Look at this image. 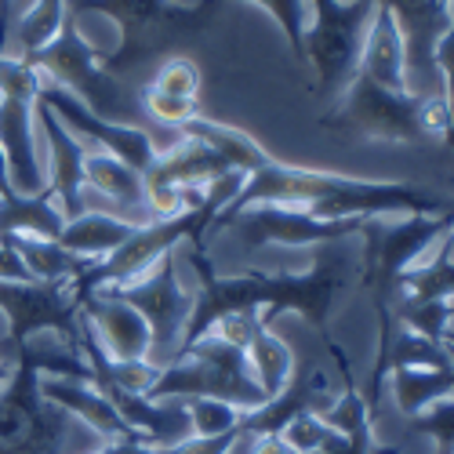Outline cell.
Segmentation results:
<instances>
[{
	"mask_svg": "<svg viewBox=\"0 0 454 454\" xmlns=\"http://www.w3.org/2000/svg\"><path fill=\"white\" fill-rule=\"evenodd\" d=\"M230 171L211 145L197 142V138H185L168 149V153H157V160L145 168V207L153 218H171L189 211L185 207V189L189 185H211L218 175Z\"/></svg>",
	"mask_w": 454,
	"mask_h": 454,
	"instance_id": "14",
	"label": "cell"
},
{
	"mask_svg": "<svg viewBox=\"0 0 454 454\" xmlns=\"http://www.w3.org/2000/svg\"><path fill=\"white\" fill-rule=\"evenodd\" d=\"M374 12L378 4L371 0H313V26L306 29L301 48L317 69V95L324 106H334L349 91Z\"/></svg>",
	"mask_w": 454,
	"mask_h": 454,
	"instance_id": "9",
	"label": "cell"
},
{
	"mask_svg": "<svg viewBox=\"0 0 454 454\" xmlns=\"http://www.w3.org/2000/svg\"><path fill=\"white\" fill-rule=\"evenodd\" d=\"M15 189H12V182H8V168H4V153H0V197H12Z\"/></svg>",
	"mask_w": 454,
	"mask_h": 454,
	"instance_id": "40",
	"label": "cell"
},
{
	"mask_svg": "<svg viewBox=\"0 0 454 454\" xmlns=\"http://www.w3.org/2000/svg\"><path fill=\"white\" fill-rule=\"evenodd\" d=\"M33 117H36V124H41V131L48 138V193L55 197L66 222L81 218L88 211L84 207V157H88V145L73 135L44 102L33 106Z\"/></svg>",
	"mask_w": 454,
	"mask_h": 454,
	"instance_id": "16",
	"label": "cell"
},
{
	"mask_svg": "<svg viewBox=\"0 0 454 454\" xmlns=\"http://www.w3.org/2000/svg\"><path fill=\"white\" fill-rule=\"evenodd\" d=\"M389 389L396 407L414 419L443 396H454V364L450 367H396L389 371Z\"/></svg>",
	"mask_w": 454,
	"mask_h": 454,
	"instance_id": "26",
	"label": "cell"
},
{
	"mask_svg": "<svg viewBox=\"0 0 454 454\" xmlns=\"http://www.w3.org/2000/svg\"><path fill=\"white\" fill-rule=\"evenodd\" d=\"M193 436H222V433H237L244 411L230 400H211V396H197V400H182Z\"/></svg>",
	"mask_w": 454,
	"mask_h": 454,
	"instance_id": "30",
	"label": "cell"
},
{
	"mask_svg": "<svg viewBox=\"0 0 454 454\" xmlns=\"http://www.w3.org/2000/svg\"><path fill=\"white\" fill-rule=\"evenodd\" d=\"M353 240V237H346ZM346 240L317 244L313 266L306 273H266L244 270L237 277H215L204 247L189 251V262L200 277V294L193 298V317H189L182 349H189L230 313H254L262 324H273L280 313L306 317L327 342H331V313L342 294L360 280V251H349ZM178 349V353H182Z\"/></svg>",
	"mask_w": 454,
	"mask_h": 454,
	"instance_id": "2",
	"label": "cell"
},
{
	"mask_svg": "<svg viewBox=\"0 0 454 454\" xmlns=\"http://www.w3.org/2000/svg\"><path fill=\"white\" fill-rule=\"evenodd\" d=\"M360 69L367 77H374L378 84H386L393 91H411L407 88V59H403V36L400 26L393 19V12L378 8L367 29V41H364V59Z\"/></svg>",
	"mask_w": 454,
	"mask_h": 454,
	"instance_id": "22",
	"label": "cell"
},
{
	"mask_svg": "<svg viewBox=\"0 0 454 454\" xmlns=\"http://www.w3.org/2000/svg\"><path fill=\"white\" fill-rule=\"evenodd\" d=\"M138 230L135 222L121 218V215H106V211H84L81 218H69L59 233V244L73 254H84L91 262L106 258L117 251L131 233Z\"/></svg>",
	"mask_w": 454,
	"mask_h": 454,
	"instance_id": "24",
	"label": "cell"
},
{
	"mask_svg": "<svg viewBox=\"0 0 454 454\" xmlns=\"http://www.w3.org/2000/svg\"><path fill=\"white\" fill-rule=\"evenodd\" d=\"M247 364H251V374L254 382L262 386V393H266V400H273L277 393H284V386L291 382L294 374V353L291 346L284 342V338H277L266 324H258L247 338Z\"/></svg>",
	"mask_w": 454,
	"mask_h": 454,
	"instance_id": "27",
	"label": "cell"
},
{
	"mask_svg": "<svg viewBox=\"0 0 454 454\" xmlns=\"http://www.w3.org/2000/svg\"><path fill=\"white\" fill-rule=\"evenodd\" d=\"M450 317H454V298H450Z\"/></svg>",
	"mask_w": 454,
	"mask_h": 454,
	"instance_id": "45",
	"label": "cell"
},
{
	"mask_svg": "<svg viewBox=\"0 0 454 454\" xmlns=\"http://www.w3.org/2000/svg\"><path fill=\"white\" fill-rule=\"evenodd\" d=\"M91 454H117V447H113V443H102L98 450H91Z\"/></svg>",
	"mask_w": 454,
	"mask_h": 454,
	"instance_id": "43",
	"label": "cell"
},
{
	"mask_svg": "<svg viewBox=\"0 0 454 454\" xmlns=\"http://www.w3.org/2000/svg\"><path fill=\"white\" fill-rule=\"evenodd\" d=\"M8 8H12V0H0V55H4L8 48Z\"/></svg>",
	"mask_w": 454,
	"mask_h": 454,
	"instance_id": "39",
	"label": "cell"
},
{
	"mask_svg": "<svg viewBox=\"0 0 454 454\" xmlns=\"http://www.w3.org/2000/svg\"><path fill=\"white\" fill-rule=\"evenodd\" d=\"M26 62L41 73V77L62 91H69L77 102H84L95 117L113 121V124H135L142 117V102L121 84V77L102 69V51H95L81 29H77V15H66L62 29L55 33V41L41 51L26 55ZM142 128V124H138Z\"/></svg>",
	"mask_w": 454,
	"mask_h": 454,
	"instance_id": "6",
	"label": "cell"
},
{
	"mask_svg": "<svg viewBox=\"0 0 454 454\" xmlns=\"http://www.w3.org/2000/svg\"><path fill=\"white\" fill-rule=\"evenodd\" d=\"M41 393L62 407L66 414H73L77 422H84L91 433H98L102 443H121V440H138L131 433V426L117 414L91 382H77V378H41ZM142 443V440H138Z\"/></svg>",
	"mask_w": 454,
	"mask_h": 454,
	"instance_id": "20",
	"label": "cell"
},
{
	"mask_svg": "<svg viewBox=\"0 0 454 454\" xmlns=\"http://www.w3.org/2000/svg\"><path fill=\"white\" fill-rule=\"evenodd\" d=\"M113 447H117V454H160V447H149V443H138V440H121Z\"/></svg>",
	"mask_w": 454,
	"mask_h": 454,
	"instance_id": "38",
	"label": "cell"
},
{
	"mask_svg": "<svg viewBox=\"0 0 454 454\" xmlns=\"http://www.w3.org/2000/svg\"><path fill=\"white\" fill-rule=\"evenodd\" d=\"M200 66L193 59L185 55H168L157 69L153 84H149V91H157L164 98H178V102H200Z\"/></svg>",
	"mask_w": 454,
	"mask_h": 454,
	"instance_id": "29",
	"label": "cell"
},
{
	"mask_svg": "<svg viewBox=\"0 0 454 454\" xmlns=\"http://www.w3.org/2000/svg\"><path fill=\"white\" fill-rule=\"evenodd\" d=\"M69 12H98L109 15L121 26V48L117 51H102V69L113 77L153 62L178 55V48L211 26V8L197 4L185 8L175 0H69Z\"/></svg>",
	"mask_w": 454,
	"mask_h": 454,
	"instance_id": "4",
	"label": "cell"
},
{
	"mask_svg": "<svg viewBox=\"0 0 454 454\" xmlns=\"http://www.w3.org/2000/svg\"><path fill=\"white\" fill-rule=\"evenodd\" d=\"M240 440H244L247 454H301L280 433H270V436H240Z\"/></svg>",
	"mask_w": 454,
	"mask_h": 454,
	"instance_id": "36",
	"label": "cell"
},
{
	"mask_svg": "<svg viewBox=\"0 0 454 454\" xmlns=\"http://www.w3.org/2000/svg\"><path fill=\"white\" fill-rule=\"evenodd\" d=\"M374 450V426L371 429H356V433H334L324 440V447L317 454H371Z\"/></svg>",
	"mask_w": 454,
	"mask_h": 454,
	"instance_id": "35",
	"label": "cell"
},
{
	"mask_svg": "<svg viewBox=\"0 0 454 454\" xmlns=\"http://www.w3.org/2000/svg\"><path fill=\"white\" fill-rule=\"evenodd\" d=\"M84 189H95V193L109 197L121 207V218H128L135 225L153 222V215H149V207H145L142 171L128 168L124 160L102 153V149H91V145H88V157H84Z\"/></svg>",
	"mask_w": 454,
	"mask_h": 454,
	"instance_id": "21",
	"label": "cell"
},
{
	"mask_svg": "<svg viewBox=\"0 0 454 454\" xmlns=\"http://www.w3.org/2000/svg\"><path fill=\"white\" fill-rule=\"evenodd\" d=\"M178 135L197 138L211 145L215 153L244 171L240 193L225 204L207 233L230 230V222L254 204H273V207H306L317 218H386V215H447L454 211V200L433 193L426 185L411 182H374V178H353L338 171H320V168H294L277 157H270L247 131L222 124L211 117H193Z\"/></svg>",
	"mask_w": 454,
	"mask_h": 454,
	"instance_id": "1",
	"label": "cell"
},
{
	"mask_svg": "<svg viewBox=\"0 0 454 454\" xmlns=\"http://www.w3.org/2000/svg\"><path fill=\"white\" fill-rule=\"evenodd\" d=\"M0 313L8 317V338L19 353L33 334L55 331L69 349H77L81 338V294L69 284L51 280H0Z\"/></svg>",
	"mask_w": 454,
	"mask_h": 454,
	"instance_id": "11",
	"label": "cell"
},
{
	"mask_svg": "<svg viewBox=\"0 0 454 454\" xmlns=\"http://www.w3.org/2000/svg\"><path fill=\"white\" fill-rule=\"evenodd\" d=\"M334 403L331 396V378L324 374V367L306 364L294 367L291 382L284 386V393H277L273 400H266L254 411H244L240 419V436H270V433H284V426L301 411L324 414Z\"/></svg>",
	"mask_w": 454,
	"mask_h": 454,
	"instance_id": "18",
	"label": "cell"
},
{
	"mask_svg": "<svg viewBox=\"0 0 454 454\" xmlns=\"http://www.w3.org/2000/svg\"><path fill=\"white\" fill-rule=\"evenodd\" d=\"M411 433L433 436L436 454H454V396H443L433 407H426L422 414H414Z\"/></svg>",
	"mask_w": 454,
	"mask_h": 454,
	"instance_id": "32",
	"label": "cell"
},
{
	"mask_svg": "<svg viewBox=\"0 0 454 454\" xmlns=\"http://www.w3.org/2000/svg\"><path fill=\"white\" fill-rule=\"evenodd\" d=\"M66 225V215L59 211L55 197L36 193V197H0V247H8L12 237H41V240H59ZM12 251V247H8Z\"/></svg>",
	"mask_w": 454,
	"mask_h": 454,
	"instance_id": "23",
	"label": "cell"
},
{
	"mask_svg": "<svg viewBox=\"0 0 454 454\" xmlns=\"http://www.w3.org/2000/svg\"><path fill=\"white\" fill-rule=\"evenodd\" d=\"M0 280H29V273L22 270V262L15 251L0 247Z\"/></svg>",
	"mask_w": 454,
	"mask_h": 454,
	"instance_id": "37",
	"label": "cell"
},
{
	"mask_svg": "<svg viewBox=\"0 0 454 454\" xmlns=\"http://www.w3.org/2000/svg\"><path fill=\"white\" fill-rule=\"evenodd\" d=\"M33 106L36 102L0 95V153H4L12 189L22 197H36L48 189V168L41 164L33 138Z\"/></svg>",
	"mask_w": 454,
	"mask_h": 454,
	"instance_id": "17",
	"label": "cell"
},
{
	"mask_svg": "<svg viewBox=\"0 0 454 454\" xmlns=\"http://www.w3.org/2000/svg\"><path fill=\"white\" fill-rule=\"evenodd\" d=\"M36 102H44L55 117L73 131V135H81L91 149H102V153L109 157H117L124 160L128 168L142 171L157 160V142H153V131L149 128H138V124H113V121H102L95 117V113L77 102L69 91L55 88V84H41V95H36Z\"/></svg>",
	"mask_w": 454,
	"mask_h": 454,
	"instance_id": "13",
	"label": "cell"
},
{
	"mask_svg": "<svg viewBox=\"0 0 454 454\" xmlns=\"http://www.w3.org/2000/svg\"><path fill=\"white\" fill-rule=\"evenodd\" d=\"M41 356L29 342L15 353L12 378L0 386V454H62L73 414L41 393Z\"/></svg>",
	"mask_w": 454,
	"mask_h": 454,
	"instance_id": "8",
	"label": "cell"
},
{
	"mask_svg": "<svg viewBox=\"0 0 454 454\" xmlns=\"http://www.w3.org/2000/svg\"><path fill=\"white\" fill-rule=\"evenodd\" d=\"M218 4H230V0H204V8H211V12H215ZM251 4L266 8V12L277 19V26L284 29L294 59L306 62V48H301V41H306V26H301V0H251Z\"/></svg>",
	"mask_w": 454,
	"mask_h": 454,
	"instance_id": "31",
	"label": "cell"
},
{
	"mask_svg": "<svg viewBox=\"0 0 454 454\" xmlns=\"http://www.w3.org/2000/svg\"><path fill=\"white\" fill-rule=\"evenodd\" d=\"M8 378H12V367H8L4 360H0V386H4V382H8Z\"/></svg>",
	"mask_w": 454,
	"mask_h": 454,
	"instance_id": "42",
	"label": "cell"
},
{
	"mask_svg": "<svg viewBox=\"0 0 454 454\" xmlns=\"http://www.w3.org/2000/svg\"><path fill=\"white\" fill-rule=\"evenodd\" d=\"M454 230V211L447 215H403V222L371 218L367 233L360 237V287L374 301L378 334H386L396 324L393 301L400 291V277L419 266L422 254L440 244Z\"/></svg>",
	"mask_w": 454,
	"mask_h": 454,
	"instance_id": "5",
	"label": "cell"
},
{
	"mask_svg": "<svg viewBox=\"0 0 454 454\" xmlns=\"http://www.w3.org/2000/svg\"><path fill=\"white\" fill-rule=\"evenodd\" d=\"M443 142H447V145L454 149V128H447V131H443Z\"/></svg>",
	"mask_w": 454,
	"mask_h": 454,
	"instance_id": "44",
	"label": "cell"
},
{
	"mask_svg": "<svg viewBox=\"0 0 454 454\" xmlns=\"http://www.w3.org/2000/svg\"><path fill=\"white\" fill-rule=\"evenodd\" d=\"M8 247L19 254L22 270L29 273V280H51V284H69L81 280L95 262L84 254L66 251L59 240H41V237H12Z\"/></svg>",
	"mask_w": 454,
	"mask_h": 454,
	"instance_id": "25",
	"label": "cell"
},
{
	"mask_svg": "<svg viewBox=\"0 0 454 454\" xmlns=\"http://www.w3.org/2000/svg\"><path fill=\"white\" fill-rule=\"evenodd\" d=\"M371 218H317L306 207H273V204H254L244 207L230 230L247 247H266V244H287V247H317L346 237H364Z\"/></svg>",
	"mask_w": 454,
	"mask_h": 454,
	"instance_id": "12",
	"label": "cell"
},
{
	"mask_svg": "<svg viewBox=\"0 0 454 454\" xmlns=\"http://www.w3.org/2000/svg\"><path fill=\"white\" fill-rule=\"evenodd\" d=\"M433 59H436V73H440V84H443V102L450 109V128H454V0H450V26L436 41Z\"/></svg>",
	"mask_w": 454,
	"mask_h": 454,
	"instance_id": "34",
	"label": "cell"
},
{
	"mask_svg": "<svg viewBox=\"0 0 454 454\" xmlns=\"http://www.w3.org/2000/svg\"><path fill=\"white\" fill-rule=\"evenodd\" d=\"M371 4L393 12L400 36H403V59H407V88L414 95H440L443 84L436 73V41L450 26V0H371Z\"/></svg>",
	"mask_w": 454,
	"mask_h": 454,
	"instance_id": "15",
	"label": "cell"
},
{
	"mask_svg": "<svg viewBox=\"0 0 454 454\" xmlns=\"http://www.w3.org/2000/svg\"><path fill=\"white\" fill-rule=\"evenodd\" d=\"M447 262H450V266H454V230L447 233Z\"/></svg>",
	"mask_w": 454,
	"mask_h": 454,
	"instance_id": "41",
	"label": "cell"
},
{
	"mask_svg": "<svg viewBox=\"0 0 454 454\" xmlns=\"http://www.w3.org/2000/svg\"><path fill=\"white\" fill-rule=\"evenodd\" d=\"M81 317L95 331L98 346L106 349L109 360H124V364L149 360V324L128 301L113 298L106 291H95L81 298Z\"/></svg>",
	"mask_w": 454,
	"mask_h": 454,
	"instance_id": "19",
	"label": "cell"
},
{
	"mask_svg": "<svg viewBox=\"0 0 454 454\" xmlns=\"http://www.w3.org/2000/svg\"><path fill=\"white\" fill-rule=\"evenodd\" d=\"M149 400H230L240 411H254L266 403V393L254 382L247 353L207 331L200 342L182 349L168 367H160L157 382L145 393Z\"/></svg>",
	"mask_w": 454,
	"mask_h": 454,
	"instance_id": "7",
	"label": "cell"
},
{
	"mask_svg": "<svg viewBox=\"0 0 454 454\" xmlns=\"http://www.w3.org/2000/svg\"><path fill=\"white\" fill-rule=\"evenodd\" d=\"M69 15V0H33L22 12L19 26H15V48L19 59L41 51L55 41V33L62 29V19Z\"/></svg>",
	"mask_w": 454,
	"mask_h": 454,
	"instance_id": "28",
	"label": "cell"
},
{
	"mask_svg": "<svg viewBox=\"0 0 454 454\" xmlns=\"http://www.w3.org/2000/svg\"><path fill=\"white\" fill-rule=\"evenodd\" d=\"M294 450H301V454H317L320 447H324V440L331 436V429L320 422V414H313V411H301V414H294V419L284 426V433H280Z\"/></svg>",
	"mask_w": 454,
	"mask_h": 454,
	"instance_id": "33",
	"label": "cell"
},
{
	"mask_svg": "<svg viewBox=\"0 0 454 454\" xmlns=\"http://www.w3.org/2000/svg\"><path fill=\"white\" fill-rule=\"evenodd\" d=\"M320 128L367 142H426L436 135L443 138L450 109L440 95L393 91L356 69L349 91L331 106V113H324Z\"/></svg>",
	"mask_w": 454,
	"mask_h": 454,
	"instance_id": "3",
	"label": "cell"
},
{
	"mask_svg": "<svg viewBox=\"0 0 454 454\" xmlns=\"http://www.w3.org/2000/svg\"><path fill=\"white\" fill-rule=\"evenodd\" d=\"M106 294L128 301L131 309L142 313V320L149 324V364L168 367L189 327L193 317V294H185V287L178 284V270H175V251L164 254L145 277H138L135 284L124 287H109Z\"/></svg>",
	"mask_w": 454,
	"mask_h": 454,
	"instance_id": "10",
	"label": "cell"
}]
</instances>
